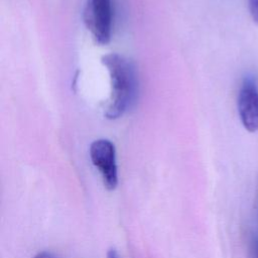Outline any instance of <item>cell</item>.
Returning <instances> with one entry per match:
<instances>
[{
    "label": "cell",
    "instance_id": "obj_6",
    "mask_svg": "<svg viewBox=\"0 0 258 258\" xmlns=\"http://www.w3.org/2000/svg\"><path fill=\"white\" fill-rule=\"evenodd\" d=\"M249 11L253 21L258 24V0H249Z\"/></svg>",
    "mask_w": 258,
    "mask_h": 258
},
{
    "label": "cell",
    "instance_id": "obj_2",
    "mask_svg": "<svg viewBox=\"0 0 258 258\" xmlns=\"http://www.w3.org/2000/svg\"><path fill=\"white\" fill-rule=\"evenodd\" d=\"M83 19L95 41L108 44L112 36V0H86Z\"/></svg>",
    "mask_w": 258,
    "mask_h": 258
},
{
    "label": "cell",
    "instance_id": "obj_5",
    "mask_svg": "<svg viewBox=\"0 0 258 258\" xmlns=\"http://www.w3.org/2000/svg\"><path fill=\"white\" fill-rule=\"evenodd\" d=\"M247 258H258V234H253L249 239Z\"/></svg>",
    "mask_w": 258,
    "mask_h": 258
},
{
    "label": "cell",
    "instance_id": "obj_1",
    "mask_svg": "<svg viewBox=\"0 0 258 258\" xmlns=\"http://www.w3.org/2000/svg\"><path fill=\"white\" fill-rule=\"evenodd\" d=\"M101 62L106 68L110 79V97L105 110V117L115 120L127 113L136 103L138 95L137 72L129 58L117 52L103 55Z\"/></svg>",
    "mask_w": 258,
    "mask_h": 258
},
{
    "label": "cell",
    "instance_id": "obj_8",
    "mask_svg": "<svg viewBox=\"0 0 258 258\" xmlns=\"http://www.w3.org/2000/svg\"><path fill=\"white\" fill-rule=\"evenodd\" d=\"M107 258H122L115 248H111L107 252Z\"/></svg>",
    "mask_w": 258,
    "mask_h": 258
},
{
    "label": "cell",
    "instance_id": "obj_4",
    "mask_svg": "<svg viewBox=\"0 0 258 258\" xmlns=\"http://www.w3.org/2000/svg\"><path fill=\"white\" fill-rule=\"evenodd\" d=\"M240 120L249 132L258 131V86L256 81L247 77L243 80L237 100Z\"/></svg>",
    "mask_w": 258,
    "mask_h": 258
},
{
    "label": "cell",
    "instance_id": "obj_3",
    "mask_svg": "<svg viewBox=\"0 0 258 258\" xmlns=\"http://www.w3.org/2000/svg\"><path fill=\"white\" fill-rule=\"evenodd\" d=\"M93 165L101 174L105 187L113 190L118 185V167L116 161V148L109 139L101 138L93 141L89 149Z\"/></svg>",
    "mask_w": 258,
    "mask_h": 258
},
{
    "label": "cell",
    "instance_id": "obj_7",
    "mask_svg": "<svg viewBox=\"0 0 258 258\" xmlns=\"http://www.w3.org/2000/svg\"><path fill=\"white\" fill-rule=\"evenodd\" d=\"M32 258H57V257L52 252L43 250V251H40V252L36 253Z\"/></svg>",
    "mask_w": 258,
    "mask_h": 258
}]
</instances>
